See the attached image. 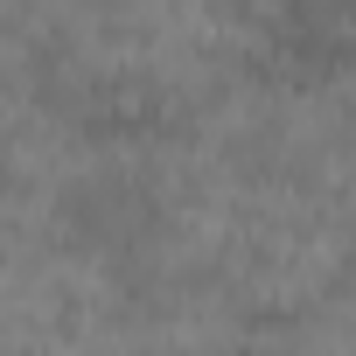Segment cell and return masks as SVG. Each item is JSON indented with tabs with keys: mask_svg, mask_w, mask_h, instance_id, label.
Masks as SVG:
<instances>
[{
	"mask_svg": "<svg viewBox=\"0 0 356 356\" xmlns=\"http://www.w3.org/2000/svg\"><path fill=\"white\" fill-rule=\"evenodd\" d=\"M22 63L91 119H189L252 77L259 0H15Z\"/></svg>",
	"mask_w": 356,
	"mask_h": 356,
	"instance_id": "obj_1",
	"label": "cell"
},
{
	"mask_svg": "<svg viewBox=\"0 0 356 356\" xmlns=\"http://www.w3.org/2000/svg\"><path fill=\"white\" fill-rule=\"evenodd\" d=\"M280 356H356V273L335 280L314 307H300L286 321Z\"/></svg>",
	"mask_w": 356,
	"mask_h": 356,
	"instance_id": "obj_2",
	"label": "cell"
}]
</instances>
